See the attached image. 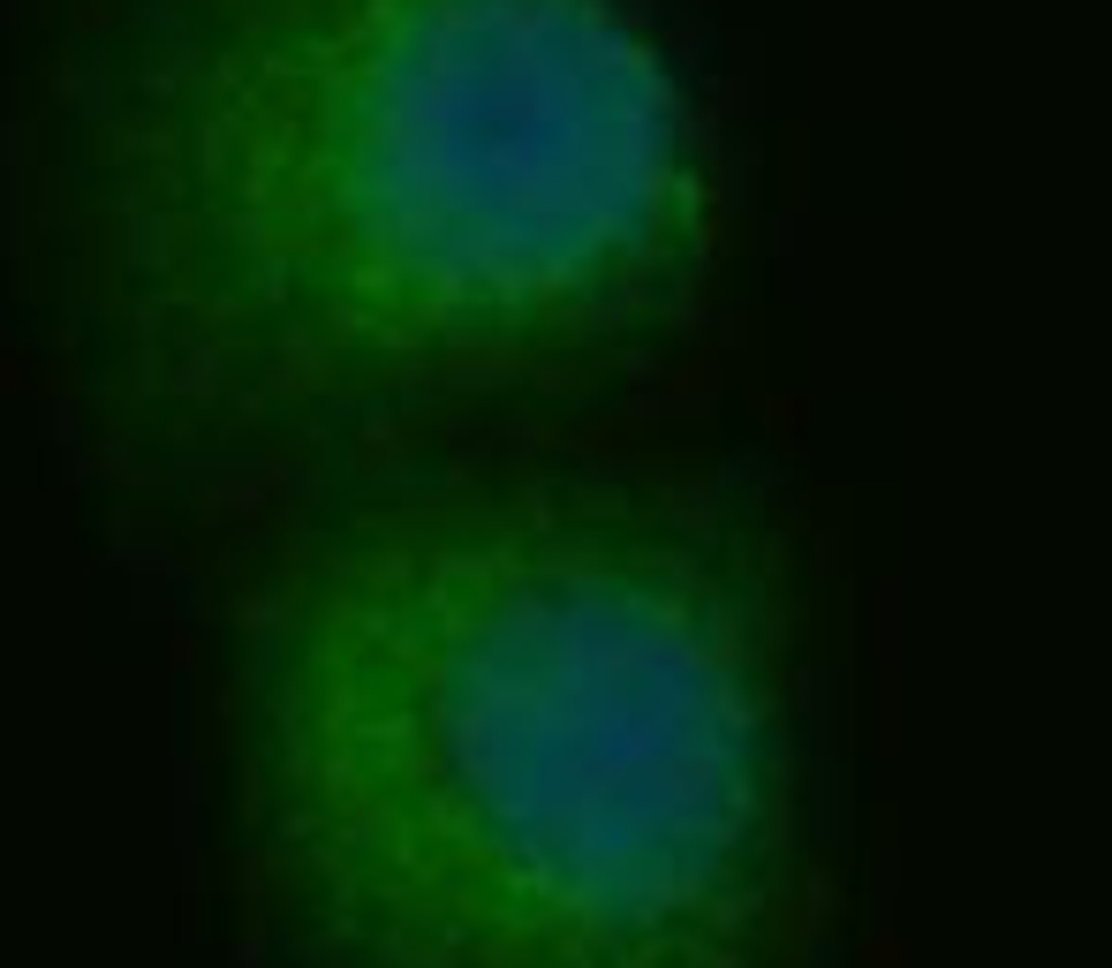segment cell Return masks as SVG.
I'll return each instance as SVG.
<instances>
[{
  "label": "cell",
  "instance_id": "obj_1",
  "mask_svg": "<svg viewBox=\"0 0 1112 968\" xmlns=\"http://www.w3.org/2000/svg\"><path fill=\"white\" fill-rule=\"evenodd\" d=\"M720 197L629 0H45L31 265L99 469L243 522L682 364Z\"/></svg>",
  "mask_w": 1112,
  "mask_h": 968
},
{
  "label": "cell",
  "instance_id": "obj_2",
  "mask_svg": "<svg viewBox=\"0 0 1112 968\" xmlns=\"http://www.w3.org/2000/svg\"><path fill=\"white\" fill-rule=\"evenodd\" d=\"M257 968H803L817 651L765 492L500 431L227 522Z\"/></svg>",
  "mask_w": 1112,
  "mask_h": 968
}]
</instances>
